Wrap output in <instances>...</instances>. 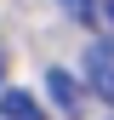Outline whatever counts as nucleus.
I'll return each mask as SVG.
<instances>
[{"mask_svg": "<svg viewBox=\"0 0 114 120\" xmlns=\"http://www.w3.org/2000/svg\"><path fill=\"white\" fill-rule=\"evenodd\" d=\"M86 86L114 109V34L91 40V52H86Z\"/></svg>", "mask_w": 114, "mask_h": 120, "instance_id": "nucleus-1", "label": "nucleus"}, {"mask_svg": "<svg viewBox=\"0 0 114 120\" xmlns=\"http://www.w3.org/2000/svg\"><path fill=\"white\" fill-rule=\"evenodd\" d=\"M46 86H51V103H57V109H63L68 120H80V109H86L80 80H68V69H51V74H46Z\"/></svg>", "mask_w": 114, "mask_h": 120, "instance_id": "nucleus-2", "label": "nucleus"}, {"mask_svg": "<svg viewBox=\"0 0 114 120\" xmlns=\"http://www.w3.org/2000/svg\"><path fill=\"white\" fill-rule=\"evenodd\" d=\"M80 23H91L97 34H114V0H63Z\"/></svg>", "mask_w": 114, "mask_h": 120, "instance_id": "nucleus-3", "label": "nucleus"}, {"mask_svg": "<svg viewBox=\"0 0 114 120\" xmlns=\"http://www.w3.org/2000/svg\"><path fill=\"white\" fill-rule=\"evenodd\" d=\"M0 114L6 120H46V109H40L28 92H0Z\"/></svg>", "mask_w": 114, "mask_h": 120, "instance_id": "nucleus-4", "label": "nucleus"}, {"mask_svg": "<svg viewBox=\"0 0 114 120\" xmlns=\"http://www.w3.org/2000/svg\"><path fill=\"white\" fill-rule=\"evenodd\" d=\"M108 120H114V114H108Z\"/></svg>", "mask_w": 114, "mask_h": 120, "instance_id": "nucleus-5", "label": "nucleus"}]
</instances>
